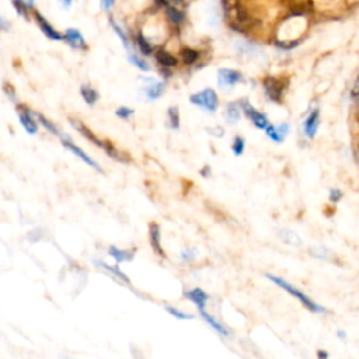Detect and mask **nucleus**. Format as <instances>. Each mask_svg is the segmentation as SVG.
Returning <instances> with one entry per match:
<instances>
[{"mask_svg": "<svg viewBox=\"0 0 359 359\" xmlns=\"http://www.w3.org/2000/svg\"><path fill=\"white\" fill-rule=\"evenodd\" d=\"M70 122H72V127H74V129H76L77 132L82 134V136L86 137L89 142L94 143L97 148L103 149L112 160L119 161V163H128V161L131 160V156H128L127 153H124V152H121L119 149H116L110 140L100 139L97 135H94V132H93L91 129H89V128L86 127L83 122L76 121V119H70Z\"/></svg>", "mask_w": 359, "mask_h": 359, "instance_id": "nucleus-1", "label": "nucleus"}, {"mask_svg": "<svg viewBox=\"0 0 359 359\" xmlns=\"http://www.w3.org/2000/svg\"><path fill=\"white\" fill-rule=\"evenodd\" d=\"M267 279H269V281H272L274 284H276L278 286H281L282 289H285L286 292L289 293V295L295 296L296 299L303 305V306H306L310 312H313V313H324L326 312V307L320 306L318 303H316L314 300H312L309 296H306L302 291H299L297 288H295L293 285H291V284H288L286 281L284 279H281V278H278V276H275V275H269L267 274Z\"/></svg>", "mask_w": 359, "mask_h": 359, "instance_id": "nucleus-2", "label": "nucleus"}, {"mask_svg": "<svg viewBox=\"0 0 359 359\" xmlns=\"http://www.w3.org/2000/svg\"><path fill=\"white\" fill-rule=\"evenodd\" d=\"M190 103L192 106H197L206 112H216L219 107V97L213 89H203L200 93L190 95Z\"/></svg>", "mask_w": 359, "mask_h": 359, "instance_id": "nucleus-3", "label": "nucleus"}, {"mask_svg": "<svg viewBox=\"0 0 359 359\" xmlns=\"http://www.w3.org/2000/svg\"><path fill=\"white\" fill-rule=\"evenodd\" d=\"M17 115H19V121L22 127L28 135H35L38 132V121H37L35 112H32L30 107L17 103Z\"/></svg>", "mask_w": 359, "mask_h": 359, "instance_id": "nucleus-4", "label": "nucleus"}, {"mask_svg": "<svg viewBox=\"0 0 359 359\" xmlns=\"http://www.w3.org/2000/svg\"><path fill=\"white\" fill-rule=\"evenodd\" d=\"M62 146L65 149H67L69 152H72L76 157H79L85 164H87L89 167H91V169L97 170V171H100V173H103V169H101V166L95 161L94 158L90 157L87 153H86L85 150H82V149L79 148L76 143H73L70 139H67V137H62Z\"/></svg>", "mask_w": 359, "mask_h": 359, "instance_id": "nucleus-5", "label": "nucleus"}, {"mask_svg": "<svg viewBox=\"0 0 359 359\" xmlns=\"http://www.w3.org/2000/svg\"><path fill=\"white\" fill-rule=\"evenodd\" d=\"M240 107H242V111H243L244 114H246V116L253 122L255 128H258V129H265V128L269 125L268 118H267L264 114H261L260 111H257V110L248 103V100H243V101L240 103Z\"/></svg>", "mask_w": 359, "mask_h": 359, "instance_id": "nucleus-6", "label": "nucleus"}, {"mask_svg": "<svg viewBox=\"0 0 359 359\" xmlns=\"http://www.w3.org/2000/svg\"><path fill=\"white\" fill-rule=\"evenodd\" d=\"M149 243L152 246V250L160 258H166V253L161 244V229L156 222L149 223Z\"/></svg>", "mask_w": 359, "mask_h": 359, "instance_id": "nucleus-7", "label": "nucleus"}, {"mask_svg": "<svg viewBox=\"0 0 359 359\" xmlns=\"http://www.w3.org/2000/svg\"><path fill=\"white\" fill-rule=\"evenodd\" d=\"M243 80V76L240 72L233 69H219L218 72V86L221 89L233 87L234 85L240 83Z\"/></svg>", "mask_w": 359, "mask_h": 359, "instance_id": "nucleus-8", "label": "nucleus"}, {"mask_svg": "<svg viewBox=\"0 0 359 359\" xmlns=\"http://www.w3.org/2000/svg\"><path fill=\"white\" fill-rule=\"evenodd\" d=\"M146 82V86L143 87V94L148 98L149 101H155V100H158L163 93H164V89H166V85L163 82H158V80H155V79H149L146 77L145 79Z\"/></svg>", "mask_w": 359, "mask_h": 359, "instance_id": "nucleus-9", "label": "nucleus"}, {"mask_svg": "<svg viewBox=\"0 0 359 359\" xmlns=\"http://www.w3.org/2000/svg\"><path fill=\"white\" fill-rule=\"evenodd\" d=\"M184 296L191 300L195 306L198 307V310H202V309H205L206 307V303H208V300H209V296L208 293L201 289V288H192L190 291H187V292H184Z\"/></svg>", "mask_w": 359, "mask_h": 359, "instance_id": "nucleus-10", "label": "nucleus"}, {"mask_svg": "<svg viewBox=\"0 0 359 359\" xmlns=\"http://www.w3.org/2000/svg\"><path fill=\"white\" fill-rule=\"evenodd\" d=\"M264 89L265 94L269 100H272L274 103H281V97H282V85L281 82L275 80L272 77H268L264 80Z\"/></svg>", "mask_w": 359, "mask_h": 359, "instance_id": "nucleus-11", "label": "nucleus"}, {"mask_svg": "<svg viewBox=\"0 0 359 359\" xmlns=\"http://www.w3.org/2000/svg\"><path fill=\"white\" fill-rule=\"evenodd\" d=\"M64 40L73 49H86L87 48V44H86V40L83 38L82 32L74 30V28H67L65 31Z\"/></svg>", "mask_w": 359, "mask_h": 359, "instance_id": "nucleus-12", "label": "nucleus"}, {"mask_svg": "<svg viewBox=\"0 0 359 359\" xmlns=\"http://www.w3.org/2000/svg\"><path fill=\"white\" fill-rule=\"evenodd\" d=\"M35 20H37V24H38V27H40V30L44 32V35L45 37H48L49 40H53V41H59V40H62L64 38V35H61L59 32L56 31L55 28H53L52 25L49 24V22H46L45 19H44L43 14H40V13H35Z\"/></svg>", "mask_w": 359, "mask_h": 359, "instance_id": "nucleus-13", "label": "nucleus"}, {"mask_svg": "<svg viewBox=\"0 0 359 359\" xmlns=\"http://www.w3.org/2000/svg\"><path fill=\"white\" fill-rule=\"evenodd\" d=\"M136 250H122L116 246H110L108 247V255L111 258H114L116 263H128V261H132L134 257H135Z\"/></svg>", "mask_w": 359, "mask_h": 359, "instance_id": "nucleus-14", "label": "nucleus"}, {"mask_svg": "<svg viewBox=\"0 0 359 359\" xmlns=\"http://www.w3.org/2000/svg\"><path fill=\"white\" fill-rule=\"evenodd\" d=\"M320 125V112L318 110H314L310 112V115L307 116L306 121L303 122V129H305V135L307 137H314L317 134V129Z\"/></svg>", "mask_w": 359, "mask_h": 359, "instance_id": "nucleus-15", "label": "nucleus"}, {"mask_svg": "<svg viewBox=\"0 0 359 359\" xmlns=\"http://www.w3.org/2000/svg\"><path fill=\"white\" fill-rule=\"evenodd\" d=\"M94 264H97L103 271H106L108 274H111L114 278H115L116 281H119V282H122V284H125V285H131V281H129V278H128L127 275L124 274L121 269H119V267H116V265H110L104 263V261H94Z\"/></svg>", "mask_w": 359, "mask_h": 359, "instance_id": "nucleus-16", "label": "nucleus"}, {"mask_svg": "<svg viewBox=\"0 0 359 359\" xmlns=\"http://www.w3.org/2000/svg\"><path fill=\"white\" fill-rule=\"evenodd\" d=\"M200 314H201L202 318H203V320H205V321H206V323H208V324H209V326H211V327L213 328V330H215L218 334H221V336H223V337H229V336H230V331L224 327L222 323H219V321H218L215 317H212L211 314H209V313L205 310V309L200 310Z\"/></svg>", "mask_w": 359, "mask_h": 359, "instance_id": "nucleus-17", "label": "nucleus"}, {"mask_svg": "<svg viewBox=\"0 0 359 359\" xmlns=\"http://www.w3.org/2000/svg\"><path fill=\"white\" fill-rule=\"evenodd\" d=\"M80 95H82V98L85 100L86 104L90 107L95 106V104H97V101L100 100V94H98V91L95 90L93 86H90V85L80 86Z\"/></svg>", "mask_w": 359, "mask_h": 359, "instance_id": "nucleus-18", "label": "nucleus"}, {"mask_svg": "<svg viewBox=\"0 0 359 359\" xmlns=\"http://www.w3.org/2000/svg\"><path fill=\"white\" fill-rule=\"evenodd\" d=\"M155 58H156L157 64L160 66H163L164 69H171V67L177 66V58L173 56L167 51H164V49H160V51L155 53Z\"/></svg>", "mask_w": 359, "mask_h": 359, "instance_id": "nucleus-19", "label": "nucleus"}, {"mask_svg": "<svg viewBox=\"0 0 359 359\" xmlns=\"http://www.w3.org/2000/svg\"><path fill=\"white\" fill-rule=\"evenodd\" d=\"M240 114H242V107L237 103H229L226 106V110H224V116H226V121L229 124H237L240 121Z\"/></svg>", "mask_w": 359, "mask_h": 359, "instance_id": "nucleus-20", "label": "nucleus"}, {"mask_svg": "<svg viewBox=\"0 0 359 359\" xmlns=\"http://www.w3.org/2000/svg\"><path fill=\"white\" fill-rule=\"evenodd\" d=\"M35 116H37V121H38V124L41 125L43 128H45L51 135H55V136H59V137H64V134L61 132V129L56 127V124H53L51 119H48L46 116L43 115V114H40V112H35Z\"/></svg>", "mask_w": 359, "mask_h": 359, "instance_id": "nucleus-21", "label": "nucleus"}, {"mask_svg": "<svg viewBox=\"0 0 359 359\" xmlns=\"http://www.w3.org/2000/svg\"><path fill=\"white\" fill-rule=\"evenodd\" d=\"M167 124L171 129H179L181 124L180 110L177 106H171L167 108Z\"/></svg>", "mask_w": 359, "mask_h": 359, "instance_id": "nucleus-22", "label": "nucleus"}, {"mask_svg": "<svg viewBox=\"0 0 359 359\" xmlns=\"http://www.w3.org/2000/svg\"><path fill=\"white\" fill-rule=\"evenodd\" d=\"M128 61L134 65L135 67H137L139 70H142V72H149L150 70V65L143 58L137 56L136 53H128Z\"/></svg>", "mask_w": 359, "mask_h": 359, "instance_id": "nucleus-23", "label": "nucleus"}, {"mask_svg": "<svg viewBox=\"0 0 359 359\" xmlns=\"http://www.w3.org/2000/svg\"><path fill=\"white\" fill-rule=\"evenodd\" d=\"M279 237L288 244H292V246H300L302 244V240H300V237L296 234L295 232H292V230H281L279 232Z\"/></svg>", "mask_w": 359, "mask_h": 359, "instance_id": "nucleus-24", "label": "nucleus"}, {"mask_svg": "<svg viewBox=\"0 0 359 359\" xmlns=\"http://www.w3.org/2000/svg\"><path fill=\"white\" fill-rule=\"evenodd\" d=\"M136 43H137V46H139V51L143 53V55H152L153 53V46H152V44L149 43L148 40L142 35V34H137L136 37Z\"/></svg>", "mask_w": 359, "mask_h": 359, "instance_id": "nucleus-25", "label": "nucleus"}, {"mask_svg": "<svg viewBox=\"0 0 359 359\" xmlns=\"http://www.w3.org/2000/svg\"><path fill=\"white\" fill-rule=\"evenodd\" d=\"M110 24H111V27H112V30H114V32H115L116 35L119 37V40H121V43L124 44V46L127 48V49H129V41H128V37H127V34L124 32V30L118 25V22L114 20V19H110Z\"/></svg>", "mask_w": 359, "mask_h": 359, "instance_id": "nucleus-26", "label": "nucleus"}, {"mask_svg": "<svg viewBox=\"0 0 359 359\" xmlns=\"http://www.w3.org/2000/svg\"><path fill=\"white\" fill-rule=\"evenodd\" d=\"M166 312H167L171 317L179 318V320H192V318H194L192 314H188V313H185V312H181L180 309H177V307L174 306H166Z\"/></svg>", "mask_w": 359, "mask_h": 359, "instance_id": "nucleus-27", "label": "nucleus"}, {"mask_svg": "<svg viewBox=\"0 0 359 359\" xmlns=\"http://www.w3.org/2000/svg\"><path fill=\"white\" fill-rule=\"evenodd\" d=\"M181 58H182L184 64L192 65V64H195V62L198 61V58H200V53L197 52V51H194V49H184V51L181 52Z\"/></svg>", "mask_w": 359, "mask_h": 359, "instance_id": "nucleus-28", "label": "nucleus"}, {"mask_svg": "<svg viewBox=\"0 0 359 359\" xmlns=\"http://www.w3.org/2000/svg\"><path fill=\"white\" fill-rule=\"evenodd\" d=\"M265 132H267V136L271 137V139H272L274 142H278V143H279V142H284V139H285V137H284L282 135H281V134H279L278 128L274 127V125H271V124H269L268 127L265 128Z\"/></svg>", "mask_w": 359, "mask_h": 359, "instance_id": "nucleus-29", "label": "nucleus"}, {"mask_svg": "<svg viewBox=\"0 0 359 359\" xmlns=\"http://www.w3.org/2000/svg\"><path fill=\"white\" fill-rule=\"evenodd\" d=\"M3 91H4L6 97L10 100L11 103L17 104V95H16V89H14V86L11 85V83H9V82H6V83L3 85Z\"/></svg>", "mask_w": 359, "mask_h": 359, "instance_id": "nucleus-30", "label": "nucleus"}, {"mask_svg": "<svg viewBox=\"0 0 359 359\" xmlns=\"http://www.w3.org/2000/svg\"><path fill=\"white\" fill-rule=\"evenodd\" d=\"M232 150H233V153H234L236 156H240V155H243V152H244V139H243V137L236 136L234 139H233Z\"/></svg>", "mask_w": 359, "mask_h": 359, "instance_id": "nucleus-31", "label": "nucleus"}, {"mask_svg": "<svg viewBox=\"0 0 359 359\" xmlns=\"http://www.w3.org/2000/svg\"><path fill=\"white\" fill-rule=\"evenodd\" d=\"M11 3H13V6H14V9H16V11L20 14V16H22L24 19H28L27 16V9H28V6H27V3L24 1V0H11Z\"/></svg>", "mask_w": 359, "mask_h": 359, "instance_id": "nucleus-32", "label": "nucleus"}, {"mask_svg": "<svg viewBox=\"0 0 359 359\" xmlns=\"http://www.w3.org/2000/svg\"><path fill=\"white\" fill-rule=\"evenodd\" d=\"M134 108H129V107L127 106H122V107H119V108H116V111H115V115L118 116V118H121V119H124V121H127V119H129L131 116L134 115Z\"/></svg>", "mask_w": 359, "mask_h": 359, "instance_id": "nucleus-33", "label": "nucleus"}, {"mask_svg": "<svg viewBox=\"0 0 359 359\" xmlns=\"http://www.w3.org/2000/svg\"><path fill=\"white\" fill-rule=\"evenodd\" d=\"M195 250L194 248H185V250H182L181 251V261H184V263H191V261H194L195 260Z\"/></svg>", "mask_w": 359, "mask_h": 359, "instance_id": "nucleus-34", "label": "nucleus"}, {"mask_svg": "<svg viewBox=\"0 0 359 359\" xmlns=\"http://www.w3.org/2000/svg\"><path fill=\"white\" fill-rule=\"evenodd\" d=\"M169 17L170 20L174 22V24H181L182 20H184L182 13H180V11H177L176 9H169Z\"/></svg>", "mask_w": 359, "mask_h": 359, "instance_id": "nucleus-35", "label": "nucleus"}, {"mask_svg": "<svg viewBox=\"0 0 359 359\" xmlns=\"http://www.w3.org/2000/svg\"><path fill=\"white\" fill-rule=\"evenodd\" d=\"M342 198V192L339 190H330V201L338 202Z\"/></svg>", "mask_w": 359, "mask_h": 359, "instance_id": "nucleus-36", "label": "nucleus"}, {"mask_svg": "<svg viewBox=\"0 0 359 359\" xmlns=\"http://www.w3.org/2000/svg\"><path fill=\"white\" fill-rule=\"evenodd\" d=\"M206 131H208V132H211L212 135H213V136H216V137L223 136V134H224V132H223L222 128H219V127L213 128V129H212V128H208Z\"/></svg>", "mask_w": 359, "mask_h": 359, "instance_id": "nucleus-37", "label": "nucleus"}, {"mask_svg": "<svg viewBox=\"0 0 359 359\" xmlns=\"http://www.w3.org/2000/svg\"><path fill=\"white\" fill-rule=\"evenodd\" d=\"M0 30L1 31H9L10 30V22H7L6 19H3L1 16H0Z\"/></svg>", "mask_w": 359, "mask_h": 359, "instance_id": "nucleus-38", "label": "nucleus"}, {"mask_svg": "<svg viewBox=\"0 0 359 359\" xmlns=\"http://www.w3.org/2000/svg\"><path fill=\"white\" fill-rule=\"evenodd\" d=\"M115 0H101V7L103 10H110L112 6H114Z\"/></svg>", "mask_w": 359, "mask_h": 359, "instance_id": "nucleus-39", "label": "nucleus"}, {"mask_svg": "<svg viewBox=\"0 0 359 359\" xmlns=\"http://www.w3.org/2000/svg\"><path fill=\"white\" fill-rule=\"evenodd\" d=\"M276 46H279V48H282V49H285V51H289V49H292V48L297 46V43H291V44L278 43L276 44Z\"/></svg>", "mask_w": 359, "mask_h": 359, "instance_id": "nucleus-40", "label": "nucleus"}, {"mask_svg": "<svg viewBox=\"0 0 359 359\" xmlns=\"http://www.w3.org/2000/svg\"><path fill=\"white\" fill-rule=\"evenodd\" d=\"M351 97H354V98L359 97V77L357 79V82H355V85H354V89H352V91H351Z\"/></svg>", "mask_w": 359, "mask_h": 359, "instance_id": "nucleus-41", "label": "nucleus"}, {"mask_svg": "<svg viewBox=\"0 0 359 359\" xmlns=\"http://www.w3.org/2000/svg\"><path fill=\"white\" fill-rule=\"evenodd\" d=\"M278 128V131H279V134L282 135V136L285 137L288 135V131H289V127H288V124H281Z\"/></svg>", "mask_w": 359, "mask_h": 359, "instance_id": "nucleus-42", "label": "nucleus"}, {"mask_svg": "<svg viewBox=\"0 0 359 359\" xmlns=\"http://www.w3.org/2000/svg\"><path fill=\"white\" fill-rule=\"evenodd\" d=\"M61 3L64 4L65 9H69V7H70V4H72V0H61Z\"/></svg>", "mask_w": 359, "mask_h": 359, "instance_id": "nucleus-43", "label": "nucleus"}, {"mask_svg": "<svg viewBox=\"0 0 359 359\" xmlns=\"http://www.w3.org/2000/svg\"><path fill=\"white\" fill-rule=\"evenodd\" d=\"M205 170H202L201 171V174L202 176H205V177H208L209 176V173H211V170H209V167H203Z\"/></svg>", "mask_w": 359, "mask_h": 359, "instance_id": "nucleus-44", "label": "nucleus"}, {"mask_svg": "<svg viewBox=\"0 0 359 359\" xmlns=\"http://www.w3.org/2000/svg\"><path fill=\"white\" fill-rule=\"evenodd\" d=\"M328 354L324 351H318V358H327Z\"/></svg>", "mask_w": 359, "mask_h": 359, "instance_id": "nucleus-45", "label": "nucleus"}, {"mask_svg": "<svg viewBox=\"0 0 359 359\" xmlns=\"http://www.w3.org/2000/svg\"><path fill=\"white\" fill-rule=\"evenodd\" d=\"M337 334H338V336H339V338H341V339H344V338L347 337V334H345V331H342V330H339V331H338Z\"/></svg>", "mask_w": 359, "mask_h": 359, "instance_id": "nucleus-46", "label": "nucleus"}]
</instances>
